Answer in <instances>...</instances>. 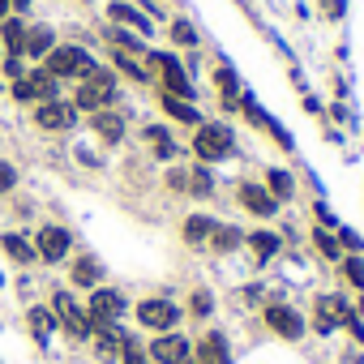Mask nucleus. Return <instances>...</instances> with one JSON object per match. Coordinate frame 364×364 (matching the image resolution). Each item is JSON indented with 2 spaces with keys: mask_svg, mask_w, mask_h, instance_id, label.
<instances>
[{
  "mask_svg": "<svg viewBox=\"0 0 364 364\" xmlns=\"http://www.w3.org/2000/svg\"><path fill=\"white\" fill-rule=\"evenodd\" d=\"M39 65H43L56 82H82V77H90V73L99 69V60H95L82 43H56Z\"/></svg>",
  "mask_w": 364,
  "mask_h": 364,
  "instance_id": "obj_1",
  "label": "nucleus"
},
{
  "mask_svg": "<svg viewBox=\"0 0 364 364\" xmlns=\"http://www.w3.org/2000/svg\"><path fill=\"white\" fill-rule=\"evenodd\" d=\"M69 103H73V112H90V116L103 112V107H112V103H116V73H112L107 65H99L90 77L73 82Z\"/></svg>",
  "mask_w": 364,
  "mask_h": 364,
  "instance_id": "obj_2",
  "label": "nucleus"
},
{
  "mask_svg": "<svg viewBox=\"0 0 364 364\" xmlns=\"http://www.w3.org/2000/svg\"><path fill=\"white\" fill-rule=\"evenodd\" d=\"M193 154H198V163H206V167L232 159V154H236V133H232V124H223V120H202V124L193 129Z\"/></svg>",
  "mask_w": 364,
  "mask_h": 364,
  "instance_id": "obj_3",
  "label": "nucleus"
},
{
  "mask_svg": "<svg viewBox=\"0 0 364 364\" xmlns=\"http://www.w3.org/2000/svg\"><path fill=\"white\" fill-rule=\"evenodd\" d=\"M31 245H35V257H39V262L56 266V262H65V257L73 253V232L60 228V223H43V228L35 232Z\"/></svg>",
  "mask_w": 364,
  "mask_h": 364,
  "instance_id": "obj_4",
  "label": "nucleus"
},
{
  "mask_svg": "<svg viewBox=\"0 0 364 364\" xmlns=\"http://www.w3.org/2000/svg\"><path fill=\"white\" fill-rule=\"evenodd\" d=\"M133 317H137L141 330L167 334V330L180 326V304H171V300H163V296H150V300H141V304L133 309Z\"/></svg>",
  "mask_w": 364,
  "mask_h": 364,
  "instance_id": "obj_5",
  "label": "nucleus"
},
{
  "mask_svg": "<svg viewBox=\"0 0 364 364\" xmlns=\"http://www.w3.org/2000/svg\"><path fill=\"white\" fill-rule=\"evenodd\" d=\"M52 313H56V321L73 334V338H95V321H90V313H86V304H77L69 291H56L52 296Z\"/></svg>",
  "mask_w": 364,
  "mask_h": 364,
  "instance_id": "obj_6",
  "label": "nucleus"
},
{
  "mask_svg": "<svg viewBox=\"0 0 364 364\" xmlns=\"http://www.w3.org/2000/svg\"><path fill=\"white\" fill-rule=\"evenodd\" d=\"M31 120H35V129H43V133H69V129L77 124V112H73L69 99H48V103H35Z\"/></svg>",
  "mask_w": 364,
  "mask_h": 364,
  "instance_id": "obj_7",
  "label": "nucleus"
},
{
  "mask_svg": "<svg viewBox=\"0 0 364 364\" xmlns=\"http://www.w3.org/2000/svg\"><path fill=\"white\" fill-rule=\"evenodd\" d=\"M146 355H150L154 364H189V360H193V343L180 334V330H167V334H159V338L146 347Z\"/></svg>",
  "mask_w": 364,
  "mask_h": 364,
  "instance_id": "obj_8",
  "label": "nucleus"
},
{
  "mask_svg": "<svg viewBox=\"0 0 364 364\" xmlns=\"http://www.w3.org/2000/svg\"><path fill=\"white\" fill-rule=\"evenodd\" d=\"M86 313H90V321H95V330H99V326H116V321L124 317V296H120L116 287H95Z\"/></svg>",
  "mask_w": 364,
  "mask_h": 364,
  "instance_id": "obj_9",
  "label": "nucleus"
},
{
  "mask_svg": "<svg viewBox=\"0 0 364 364\" xmlns=\"http://www.w3.org/2000/svg\"><path fill=\"white\" fill-rule=\"evenodd\" d=\"M236 202H240L245 215H253V219H274V215H279V202L266 193L262 180H240V185H236Z\"/></svg>",
  "mask_w": 364,
  "mask_h": 364,
  "instance_id": "obj_10",
  "label": "nucleus"
},
{
  "mask_svg": "<svg viewBox=\"0 0 364 364\" xmlns=\"http://www.w3.org/2000/svg\"><path fill=\"white\" fill-rule=\"evenodd\" d=\"M266 326H270L279 338H287V343H300V338H304V330H309V326H304V317H300L291 304H283V300H279V304H266Z\"/></svg>",
  "mask_w": 364,
  "mask_h": 364,
  "instance_id": "obj_11",
  "label": "nucleus"
},
{
  "mask_svg": "<svg viewBox=\"0 0 364 364\" xmlns=\"http://www.w3.org/2000/svg\"><path fill=\"white\" fill-rule=\"evenodd\" d=\"M107 22H112V26H129V31H137L141 39L154 35V22H150L137 5H124V0H112V5H107Z\"/></svg>",
  "mask_w": 364,
  "mask_h": 364,
  "instance_id": "obj_12",
  "label": "nucleus"
},
{
  "mask_svg": "<svg viewBox=\"0 0 364 364\" xmlns=\"http://www.w3.org/2000/svg\"><path fill=\"white\" fill-rule=\"evenodd\" d=\"M90 129H95V137H99L103 146H120V141H124V112L103 107V112L90 116Z\"/></svg>",
  "mask_w": 364,
  "mask_h": 364,
  "instance_id": "obj_13",
  "label": "nucleus"
},
{
  "mask_svg": "<svg viewBox=\"0 0 364 364\" xmlns=\"http://www.w3.org/2000/svg\"><path fill=\"white\" fill-rule=\"evenodd\" d=\"M69 283H73V287H86V291L103 287V262H99L95 253H77V257H73V270H69Z\"/></svg>",
  "mask_w": 364,
  "mask_h": 364,
  "instance_id": "obj_14",
  "label": "nucleus"
},
{
  "mask_svg": "<svg viewBox=\"0 0 364 364\" xmlns=\"http://www.w3.org/2000/svg\"><path fill=\"white\" fill-rule=\"evenodd\" d=\"M347 317H351L347 296H321V300H317V330H321V334H330L334 326H347Z\"/></svg>",
  "mask_w": 364,
  "mask_h": 364,
  "instance_id": "obj_15",
  "label": "nucleus"
},
{
  "mask_svg": "<svg viewBox=\"0 0 364 364\" xmlns=\"http://www.w3.org/2000/svg\"><path fill=\"white\" fill-rule=\"evenodd\" d=\"M56 48V31L48 26V22H39V26H26V48H22V56L31 60V65H39L48 52Z\"/></svg>",
  "mask_w": 364,
  "mask_h": 364,
  "instance_id": "obj_16",
  "label": "nucleus"
},
{
  "mask_svg": "<svg viewBox=\"0 0 364 364\" xmlns=\"http://www.w3.org/2000/svg\"><path fill=\"white\" fill-rule=\"evenodd\" d=\"M26 18L22 14H9L5 22H0V43H5V56H22V48H26ZM26 60V56H22Z\"/></svg>",
  "mask_w": 364,
  "mask_h": 364,
  "instance_id": "obj_17",
  "label": "nucleus"
},
{
  "mask_svg": "<svg viewBox=\"0 0 364 364\" xmlns=\"http://www.w3.org/2000/svg\"><path fill=\"white\" fill-rule=\"evenodd\" d=\"M141 137L150 141V154H154L159 163H171V159H176V150H180L167 124H146V129H141Z\"/></svg>",
  "mask_w": 364,
  "mask_h": 364,
  "instance_id": "obj_18",
  "label": "nucleus"
},
{
  "mask_svg": "<svg viewBox=\"0 0 364 364\" xmlns=\"http://www.w3.org/2000/svg\"><path fill=\"white\" fill-rule=\"evenodd\" d=\"M103 35H107V43H116L112 52H124V56H137V60L146 56V39H141L137 31H129V26H112V22H107Z\"/></svg>",
  "mask_w": 364,
  "mask_h": 364,
  "instance_id": "obj_19",
  "label": "nucleus"
},
{
  "mask_svg": "<svg viewBox=\"0 0 364 364\" xmlns=\"http://www.w3.org/2000/svg\"><path fill=\"white\" fill-rule=\"evenodd\" d=\"M159 103H163L167 120H176V124H189V129H198V124H202V112H198V103H189V99H176V95H163Z\"/></svg>",
  "mask_w": 364,
  "mask_h": 364,
  "instance_id": "obj_20",
  "label": "nucleus"
},
{
  "mask_svg": "<svg viewBox=\"0 0 364 364\" xmlns=\"http://www.w3.org/2000/svg\"><path fill=\"white\" fill-rule=\"evenodd\" d=\"M215 86H219V95H223V107H228V112H236V107H240L245 86H240V77H236V69H232V65H219V69H215Z\"/></svg>",
  "mask_w": 364,
  "mask_h": 364,
  "instance_id": "obj_21",
  "label": "nucleus"
},
{
  "mask_svg": "<svg viewBox=\"0 0 364 364\" xmlns=\"http://www.w3.org/2000/svg\"><path fill=\"white\" fill-rule=\"evenodd\" d=\"M262 185H266V193H270V198L283 206V202H291V193H296V176H291L287 167H270Z\"/></svg>",
  "mask_w": 364,
  "mask_h": 364,
  "instance_id": "obj_22",
  "label": "nucleus"
},
{
  "mask_svg": "<svg viewBox=\"0 0 364 364\" xmlns=\"http://www.w3.org/2000/svg\"><path fill=\"white\" fill-rule=\"evenodd\" d=\"M245 245L253 249V257H257V262H270V257L283 249V236H279V232H270V228H257V232H249V236H245Z\"/></svg>",
  "mask_w": 364,
  "mask_h": 364,
  "instance_id": "obj_23",
  "label": "nucleus"
},
{
  "mask_svg": "<svg viewBox=\"0 0 364 364\" xmlns=\"http://www.w3.org/2000/svg\"><path fill=\"white\" fill-rule=\"evenodd\" d=\"M198 364H232V351H228V338L219 330H210L202 343H198Z\"/></svg>",
  "mask_w": 364,
  "mask_h": 364,
  "instance_id": "obj_24",
  "label": "nucleus"
},
{
  "mask_svg": "<svg viewBox=\"0 0 364 364\" xmlns=\"http://www.w3.org/2000/svg\"><path fill=\"white\" fill-rule=\"evenodd\" d=\"M120 347H124V330H120V326H99V330H95V351H99V360H120Z\"/></svg>",
  "mask_w": 364,
  "mask_h": 364,
  "instance_id": "obj_25",
  "label": "nucleus"
},
{
  "mask_svg": "<svg viewBox=\"0 0 364 364\" xmlns=\"http://www.w3.org/2000/svg\"><path fill=\"white\" fill-rule=\"evenodd\" d=\"M210 232H215V219H210V215H189L185 228H180V236H185L189 249H202V245L210 240Z\"/></svg>",
  "mask_w": 364,
  "mask_h": 364,
  "instance_id": "obj_26",
  "label": "nucleus"
},
{
  "mask_svg": "<svg viewBox=\"0 0 364 364\" xmlns=\"http://www.w3.org/2000/svg\"><path fill=\"white\" fill-rule=\"evenodd\" d=\"M107 69H112V73H124V77H129V82H137V86H146V82H150L146 65H141L137 56H124V52H112V56H107Z\"/></svg>",
  "mask_w": 364,
  "mask_h": 364,
  "instance_id": "obj_27",
  "label": "nucleus"
},
{
  "mask_svg": "<svg viewBox=\"0 0 364 364\" xmlns=\"http://www.w3.org/2000/svg\"><path fill=\"white\" fill-rule=\"evenodd\" d=\"M210 253H236L240 245H245V232L240 228H232V223H215V232H210Z\"/></svg>",
  "mask_w": 364,
  "mask_h": 364,
  "instance_id": "obj_28",
  "label": "nucleus"
},
{
  "mask_svg": "<svg viewBox=\"0 0 364 364\" xmlns=\"http://www.w3.org/2000/svg\"><path fill=\"white\" fill-rule=\"evenodd\" d=\"M0 249H5V257H14L18 266L39 262V257H35V245H31L26 236H18V232H5V236H0Z\"/></svg>",
  "mask_w": 364,
  "mask_h": 364,
  "instance_id": "obj_29",
  "label": "nucleus"
},
{
  "mask_svg": "<svg viewBox=\"0 0 364 364\" xmlns=\"http://www.w3.org/2000/svg\"><path fill=\"white\" fill-rule=\"evenodd\" d=\"M167 35H171L176 48H198V43H202V39H198V26H193L189 18H171V22H167Z\"/></svg>",
  "mask_w": 364,
  "mask_h": 364,
  "instance_id": "obj_30",
  "label": "nucleus"
},
{
  "mask_svg": "<svg viewBox=\"0 0 364 364\" xmlns=\"http://www.w3.org/2000/svg\"><path fill=\"white\" fill-rule=\"evenodd\" d=\"M189 193H193V198H210V193H215V171H210L206 163H198V167L189 171Z\"/></svg>",
  "mask_w": 364,
  "mask_h": 364,
  "instance_id": "obj_31",
  "label": "nucleus"
},
{
  "mask_svg": "<svg viewBox=\"0 0 364 364\" xmlns=\"http://www.w3.org/2000/svg\"><path fill=\"white\" fill-rule=\"evenodd\" d=\"M9 95H14V103H26V107H35V103H39V90H35L31 73L14 77V82H9Z\"/></svg>",
  "mask_w": 364,
  "mask_h": 364,
  "instance_id": "obj_32",
  "label": "nucleus"
},
{
  "mask_svg": "<svg viewBox=\"0 0 364 364\" xmlns=\"http://www.w3.org/2000/svg\"><path fill=\"white\" fill-rule=\"evenodd\" d=\"M313 245H317V253H321V257H330V262H338V257H343L338 236H334V232H326V228H313Z\"/></svg>",
  "mask_w": 364,
  "mask_h": 364,
  "instance_id": "obj_33",
  "label": "nucleus"
},
{
  "mask_svg": "<svg viewBox=\"0 0 364 364\" xmlns=\"http://www.w3.org/2000/svg\"><path fill=\"white\" fill-rule=\"evenodd\" d=\"M338 274L355 287V291H364V262H360V253H351V257H338Z\"/></svg>",
  "mask_w": 364,
  "mask_h": 364,
  "instance_id": "obj_34",
  "label": "nucleus"
},
{
  "mask_svg": "<svg viewBox=\"0 0 364 364\" xmlns=\"http://www.w3.org/2000/svg\"><path fill=\"white\" fill-rule=\"evenodd\" d=\"M26 317H31V330H35L39 338H43V334H52V326H56V313H52V309H31Z\"/></svg>",
  "mask_w": 364,
  "mask_h": 364,
  "instance_id": "obj_35",
  "label": "nucleus"
},
{
  "mask_svg": "<svg viewBox=\"0 0 364 364\" xmlns=\"http://www.w3.org/2000/svg\"><path fill=\"white\" fill-rule=\"evenodd\" d=\"M189 309H193V317H210V313H215V296H210L206 287H198L193 300H189Z\"/></svg>",
  "mask_w": 364,
  "mask_h": 364,
  "instance_id": "obj_36",
  "label": "nucleus"
},
{
  "mask_svg": "<svg viewBox=\"0 0 364 364\" xmlns=\"http://www.w3.org/2000/svg\"><path fill=\"white\" fill-rule=\"evenodd\" d=\"M120 360H124V364H154V360H150V355H146V351L137 347V338H129V334H124V347H120Z\"/></svg>",
  "mask_w": 364,
  "mask_h": 364,
  "instance_id": "obj_37",
  "label": "nucleus"
},
{
  "mask_svg": "<svg viewBox=\"0 0 364 364\" xmlns=\"http://www.w3.org/2000/svg\"><path fill=\"white\" fill-rule=\"evenodd\" d=\"M18 185V167L14 163H5V159H0V193H9Z\"/></svg>",
  "mask_w": 364,
  "mask_h": 364,
  "instance_id": "obj_38",
  "label": "nucleus"
},
{
  "mask_svg": "<svg viewBox=\"0 0 364 364\" xmlns=\"http://www.w3.org/2000/svg\"><path fill=\"white\" fill-rule=\"evenodd\" d=\"M0 69H5V77H9V82H14V77H22V73H26V69H31V65H26V60H22V56H5V65H0Z\"/></svg>",
  "mask_w": 364,
  "mask_h": 364,
  "instance_id": "obj_39",
  "label": "nucleus"
},
{
  "mask_svg": "<svg viewBox=\"0 0 364 364\" xmlns=\"http://www.w3.org/2000/svg\"><path fill=\"white\" fill-rule=\"evenodd\" d=\"M338 245H343L347 253H364V240H360L355 232H347V228H338Z\"/></svg>",
  "mask_w": 364,
  "mask_h": 364,
  "instance_id": "obj_40",
  "label": "nucleus"
},
{
  "mask_svg": "<svg viewBox=\"0 0 364 364\" xmlns=\"http://www.w3.org/2000/svg\"><path fill=\"white\" fill-rule=\"evenodd\" d=\"M141 14H146L150 22H154V18H167V9L159 5V0H141Z\"/></svg>",
  "mask_w": 364,
  "mask_h": 364,
  "instance_id": "obj_41",
  "label": "nucleus"
},
{
  "mask_svg": "<svg viewBox=\"0 0 364 364\" xmlns=\"http://www.w3.org/2000/svg\"><path fill=\"white\" fill-rule=\"evenodd\" d=\"M326 5V18H343V0H321Z\"/></svg>",
  "mask_w": 364,
  "mask_h": 364,
  "instance_id": "obj_42",
  "label": "nucleus"
},
{
  "mask_svg": "<svg viewBox=\"0 0 364 364\" xmlns=\"http://www.w3.org/2000/svg\"><path fill=\"white\" fill-rule=\"evenodd\" d=\"M9 5H14V14H22V18H26V14H31V5H35V0H9Z\"/></svg>",
  "mask_w": 364,
  "mask_h": 364,
  "instance_id": "obj_43",
  "label": "nucleus"
},
{
  "mask_svg": "<svg viewBox=\"0 0 364 364\" xmlns=\"http://www.w3.org/2000/svg\"><path fill=\"white\" fill-rule=\"evenodd\" d=\"M9 14H14V5H9V0H0V22H5Z\"/></svg>",
  "mask_w": 364,
  "mask_h": 364,
  "instance_id": "obj_44",
  "label": "nucleus"
},
{
  "mask_svg": "<svg viewBox=\"0 0 364 364\" xmlns=\"http://www.w3.org/2000/svg\"><path fill=\"white\" fill-rule=\"evenodd\" d=\"M189 364H193V360H189Z\"/></svg>",
  "mask_w": 364,
  "mask_h": 364,
  "instance_id": "obj_45",
  "label": "nucleus"
}]
</instances>
